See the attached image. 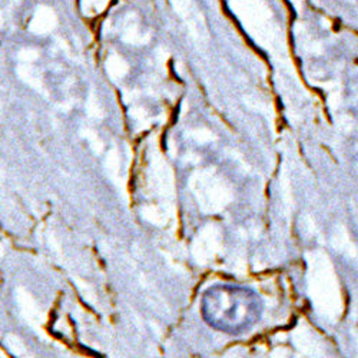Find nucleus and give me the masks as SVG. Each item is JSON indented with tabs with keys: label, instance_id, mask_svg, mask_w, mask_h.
<instances>
[{
	"label": "nucleus",
	"instance_id": "obj_1",
	"mask_svg": "<svg viewBox=\"0 0 358 358\" xmlns=\"http://www.w3.org/2000/svg\"><path fill=\"white\" fill-rule=\"evenodd\" d=\"M201 313L208 325L227 334L245 333L259 321V295L243 285L215 284L202 294Z\"/></svg>",
	"mask_w": 358,
	"mask_h": 358
}]
</instances>
